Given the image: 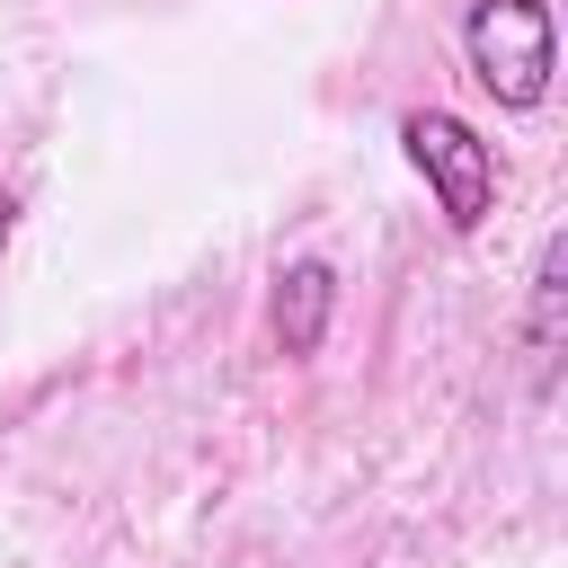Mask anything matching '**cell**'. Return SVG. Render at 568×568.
I'll return each instance as SVG.
<instances>
[{
    "mask_svg": "<svg viewBox=\"0 0 568 568\" xmlns=\"http://www.w3.org/2000/svg\"><path fill=\"white\" fill-rule=\"evenodd\" d=\"M462 53H470V80H479L497 106H515V115L541 106V98H550V71H559L550 0H470Z\"/></svg>",
    "mask_w": 568,
    "mask_h": 568,
    "instance_id": "1",
    "label": "cell"
},
{
    "mask_svg": "<svg viewBox=\"0 0 568 568\" xmlns=\"http://www.w3.org/2000/svg\"><path fill=\"white\" fill-rule=\"evenodd\" d=\"M399 142H408L417 178L435 186L444 222H453V231H479L488 204H497V151H488L453 106H408V115H399Z\"/></svg>",
    "mask_w": 568,
    "mask_h": 568,
    "instance_id": "2",
    "label": "cell"
},
{
    "mask_svg": "<svg viewBox=\"0 0 568 568\" xmlns=\"http://www.w3.org/2000/svg\"><path fill=\"white\" fill-rule=\"evenodd\" d=\"M328 311H337V275H328L320 257H293V266L275 275V346H284V355H320Z\"/></svg>",
    "mask_w": 568,
    "mask_h": 568,
    "instance_id": "3",
    "label": "cell"
},
{
    "mask_svg": "<svg viewBox=\"0 0 568 568\" xmlns=\"http://www.w3.org/2000/svg\"><path fill=\"white\" fill-rule=\"evenodd\" d=\"M559 302H568V240H541L532 320H524V346H532V382H541V390H550V373H559Z\"/></svg>",
    "mask_w": 568,
    "mask_h": 568,
    "instance_id": "4",
    "label": "cell"
},
{
    "mask_svg": "<svg viewBox=\"0 0 568 568\" xmlns=\"http://www.w3.org/2000/svg\"><path fill=\"white\" fill-rule=\"evenodd\" d=\"M9 231H18V204H9V195H0V248H9Z\"/></svg>",
    "mask_w": 568,
    "mask_h": 568,
    "instance_id": "5",
    "label": "cell"
}]
</instances>
